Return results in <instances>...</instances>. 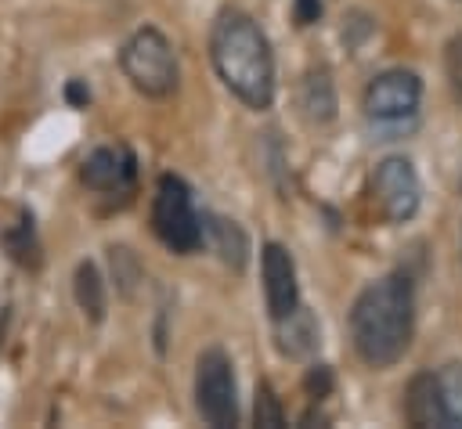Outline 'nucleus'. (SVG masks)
<instances>
[{"instance_id": "nucleus-16", "label": "nucleus", "mask_w": 462, "mask_h": 429, "mask_svg": "<svg viewBox=\"0 0 462 429\" xmlns=\"http://www.w3.org/2000/svg\"><path fill=\"white\" fill-rule=\"evenodd\" d=\"M437 389H440V400L448 411V425L462 429V364L458 361L437 368Z\"/></svg>"}, {"instance_id": "nucleus-23", "label": "nucleus", "mask_w": 462, "mask_h": 429, "mask_svg": "<svg viewBox=\"0 0 462 429\" xmlns=\"http://www.w3.org/2000/svg\"><path fill=\"white\" fill-rule=\"evenodd\" d=\"M65 101H69V108H87V105H90V87H87V79L72 76V79L65 83Z\"/></svg>"}, {"instance_id": "nucleus-13", "label": "nucleus", "mask_w": 462, "mask_h": 429, "mask_svg": "<svg viewBox=\"0 0 462 429\" xmlns=\"http://www.w3.org/2000/svg\"><path fill=\"white\" fill-rule=\"evenodd\" d=\"M271 324H274V346H278L282 357L307 361V357L318 353V346H321V324L310 314V306L300 303L292 314H285V317H278Z\"/></svg>"}, {"instance_id": "nucleus-2", "label": "nucleus", "mask_w": 462, "mask_h": 429, "mask_svg": "<svg viewBox=\"0 0 462 429\" xmlns=\"http://www.w3.org/2000/svg\"><path fill=\"white\" fill-rule=\"evenodd\" d=\"M209 61L224 90L249 112H267L274 105V50L253 14L238 7L217 11L209 25Z\"/></svg>"}, {"instance_id": "nucleus-6", "label": "nucleus", "mask_w": 462, "mask_h": 429, "mask_svg": "<svg viewBox=\"0 0 462 429\" xmlns=\"http://www.w3.org/2000/svg\"><path fill=\"white\" fill-rule=\"evenodd\" d=\"M195 411L206 425L227 429L238 425V382L235 364L224 346H206L195 357Z\"/></svg>"}, {"instance_id": "nucleus-4", "label": "nucleus", "mask_w": 462, "mask_h": 429, "mask_svg": "<svg viewBox=\"0 0 462 429\" xmlns=\"http://www.w3.org/2000/svg\"><path fill=\"white\" fill-rule=\"evenodd\" d=\"M152 234L177 256H191L202 249V213L195 205V191L180 173H159L152 195Z\"/></svg>"}, {"instance_id": "nucleus-3", "label": "nucleus", "mask_w": 462, "mask_h": 429, "mask_svg": "<svg viewBox=\"0 0 462 429\" xmlns=\"http://www.w3.org/2000/svg\"><path fill=\"white\" fill-rule=\"evenodd\" d=\"M119 68L126 76V83L152 101H162L177 90L180 83V61L177 50L170 43V36L159 25H141L134 29L123 47H119Z\"/></svg>"}, {"instance_id": "nucleus-15", "label": "nucleus", "mask_w": 462, "mask_h": 429, "mask_svg": "<svg viewBox=\"0 0 462 429\" xmlns=\"http://www.w3.org/2000/svg\"><path fill=\"white\" fill-rule=\"evenodd\" d=\"M72 296H76L79 314L90 324H101L108 317V288H105L101 267L94 260H79L76 263V270H72Z\"/></svg>"}, {"instance_id": "nucleus-17", "label": "nucleus", "mask_w": 462, "mask_h": 429, "mask_svg": "<svg viewBox=\"0 0 462 429\" xmlns=\"http://www.w3.org/2000/svg\"><path fill=\"white\" fill-rule=\"evenodd\" d=\"M105 252H108V267H112V281H116V288L130 299V296H134V285L144 278V270H141L134 249H130V245H108Z\"/></svg>"}, {"instance_id": "nucleus-22", "label": "nucleus", "mask_w": 462, "mask_h": 429, "mask_svg": "<svg viewBox=\"0 0 462 429\" xmlns=\"http://www.w3.org/2000/svg\"><path fill=\"white\" fill-rule=\"evenodd\" d=\"M321 14H325V4L321 0H292V22H296V29L318 25Z\"/></svg>"}, {"instance_id": "nucleus-9", "label": "nucleus", "mask_w": 462, "mask_h": 429, "mask_svg": "<svg viewBox=\"0 0 462 429\" xmlns=\"http://www.w3.org/2000/svg\"><path fill=\"white\" fill-rule=\"evenodd\" d=\"M260 278H263V303L267 317L278 321L300 306V281H296V260L282 242H263L260 249Z\"/></svg>"}, {"instance_id": "nucleus-5", "label": "nucleus", "mask_w": 462, "mask_h": 429, "mask_svg": "<svg viewBox=\"0 0 462 429\" xmlns=\"http://www.w3.org/2000/svg\"><path fill=\"white\" fill-rule=\"evenodd\" d=\"M419 105H422V76L415 68H401V65L375 72L365 83V94H361L365 119L379 133L411 130L415 115H419Z\"/></svg>"}, {"instance_id": "nucleus-14", "label": "nucleus", "mask_w": 462, "mask_h": 429, "mask_svg": "<svg viewBox=\"0 0 462 429\" xmlns=\"http://www.w3.org/2000/svg\"><path fill=\"white\" fill-rule=\"evenodd\" d=\"M0 245L4 252L25 267V270H40L43 263V249H40V238H36V220L29 209H14V220L0 227Z\"/></svg>"}, {"instance_id": "nucleus-7", "label": "nucleus", "mask_w": 462, "mask_h": 429, "mask_svg": "<svg viewBox=\"0 0 462 429\" xmlns=\"http://www.w3.org/2000/svg\"><path fill=\"white\" fill-rule=\"evenodd\" d=\"M372 198L386 224H411L422 205V180L415 162L404 155H386L372 169Z\"/></svg>"}, {"instance_id": "nucleus-18", "label": "nucleus", "mask_w": 462, "mask_h": 429, "mask_svg": "<svg viewBox=\"0 0 462 429\" xmlns=\"http://www.w3.org/2000/svg\"><path fill=\"white\" fill-rule=\"evenodd\" d=\"M253 425L260 429H282L285 425V407L274 393L271 382H256V397H253Z\"/></svg>"}, {"instance_id": "nucleus-10", "label": "nucleus", "mask_w": 462, "mask_h": 429, "mask_svg": "<svg viewBox=\"0 0 462 429\" xmlns=\"http://www.w3.org/2000/svg\"><path fill=\"white\" fill-rule=\"evenodd\" d=\"M404 422L415 429H451L437 389V371H415L404 386Z\"/></svg>"}, {"instance_id": "nucleus-8", "label": "nucleus", "mask_w": 462, "mask_h": 429, "mask_svg": "<svg viewBox=\"0 0 462 429\" xmlns=\"http://www.w3.org/2000/svg\"><path fill=\"white\" fill-rule=\"evenodd\" d=\"M79 180L87 191L126 202L137 187V155L130 144H101L79 162Z\"/></svg>"}, {"instance_id": "nucleus-11", "label": "nucleus", "mask_w": 462, "mask_h": 429, "mask_svg": "<svg viewBox=\"0 0 462 429\" xmlns=\"http://www.w3.org/2000/svg\"><path fill=\"white\" fill-rule=\"evenodd\" d=\"M202 245H209L213 256H217L227 270H235V274H242L245 263H249V234H245L242 224L231 220V216L202 213Z\"/></svg>"}, {"instance_id": "nucleus-19", "label": "nucleus", "mask_w": 462, "mask_h": 429, "mask_svg": "<svg viewBox=\"0 0 462 429\" xmlns=\"http://www.w3.org/2000/svg\"><path fill=\"white\" fill-rule=\"evenodd\" d=\"M444 76H448V90H451L455 105L462 108V32H455L444 43Z\"/></svg>"}, {"instance_id": "nucleus-20", "label": "nucleus", "mask_w": 462, "mask_h": 429, "mask_svg": "<svg viewBox=\"0 0 462 429\" xmlns=\"http://www.w3.org/2000/svg\"><path fill=\"white\" fill-rule=\"evenodd\" d=\"M332 389H336V375H332V368L328 364H310L307 371H303V393L310 397V400H325V397H332Z\"/></svg>"}, {"instance_id": "nucleus-1", "label": "nucleus", "mask_w": 462, "mask_h": 429, "mask_svg": "<svg viewBox=\"0 0 462 429\" xmlns=\"http://www.w3.org/2000/svg\"><path fill=\"white\" fill-rule=\"evenodd\" d=\"M350 346L372 371L393 368L415 335V281L404 270H390L368 281L346 314Z\"/></svg>"}, {"instance_id": "nucleus-12", "label": "nucleus", "mask_w": 462, "mask_h": 429, "mask_svg": "<svg viewBox=\"0 0 462 429\" xmlns=\"http://www.w3.org/2000/svg\"><path fill=\"white\" fill-rule=\"evenodd\" d=\"M296 108L300 115L310 123V126H328L339 112V97H336V83H332V72L325 65L318 68H307L300 76V87H296Z\"/></svg>"}, {"instance_id": "nucleus-21", "label": "nucleus", "mask_w": 462, "mask_h": 429, "mask_svg": "<svg viewBox=\"0 0 462 429\" xmlns=\"http://www.w3.org/2000/svg\"><path fill=\"white\" fill-rule=\"evenodd\" d=\"M346 25H343V43H346V50H357L372 32H375V22L365 14V11H354L350 18H343Z\"/></svg>"}]
</instances>
